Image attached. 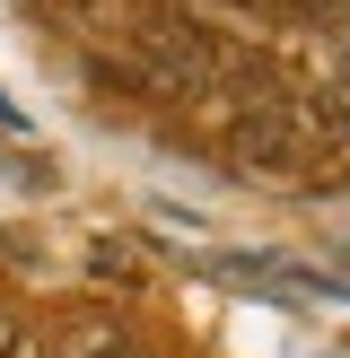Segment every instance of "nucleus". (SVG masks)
<instances>
[{"instance_id":"obj_1","label":"nucleus","mask_w":350,"mask_h":358,"mask_svg":"<svg viewBox=\"0 0 350 358\" xmlns=\"http://www.w3.org/2000/svg\"><path fill=\"white\" fill-rule=\"evenodd\" d=\"M227 157H237L245 175H289V166H307V122L289 114V105H245L237 122H227Z\"/></svg>"},{"instance_id":"obj_2","label":"nucleus","mask_w":350,"mask_h":358,"mask_svg":"<svg viewBox=\"0 0 350 358\" xmlns=\"http://www.w3.org/2000/svg\"><path fill=\"white\" fill-rule=\"evenodd\" d=\"M219 280H237V289H254V297H280V306H342V280H324V271H307V262H280V254H219L210 262Z\"/></svg>"},{"instance_id":"obj_3","label":"nucleus","mask_w":350,"mask_h":358,"mask_svg":"<svg viewBox=\"0 0 350 358\" xmlns=\"http://www.w3.org/2000/svg\"><path fill=\"white\" fill-rule=\"evenodd\" d=\"M18 341H27V332H18V324H9V315H0V358H9Z\"/></svg>"}]
</instances>
